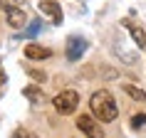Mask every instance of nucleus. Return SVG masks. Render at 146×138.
Segmentation results:
<instances>
[{
  "instance_id": "10",
  "label": "nucleus",
  "mask_w": 146,
  "mask_h": 138,
  "mask_svg": "<svg viewBox=\"0 0 146 138\" xmlns=\"http://www.w3.org/2000/svg\"><path fill=\"white\" fill-rule=\"evenodd\" d=\"M114 49H116V57L121 62H126V64H136L139 62V54H131L129 49H124V47H119V45H114Z\"/></svg>"
},
{
  "instance_id": "3",
  "label": "nucleus",
  "mask_w": 146,
  "mask_h": 138,
  "mask_svg": "<svg viewBox=\"0 0 146 138\" xmlns=\"http://www.w3.org/2000/svg\"><path fill=\"white\" fill-rule=\"evenodd\" d=\"M77 128L82 131L87 138H104V131H102V126H99V118H94V116H89V114H82L77 118Z\"/></svg>"
},
{
  "instance_id": "6",
  "label": "nucleus",
  "mask_w": 146,
  "mask_h": 138,
  "mask_svg": "<svg viewBox=\"0 0 146 138\" xmlns=\"http://www.w3.org/2000/svg\"><path fill=\"white\" fill-rule=\"evenodd\" d=\"M40 12H42L52 25H62V8L54 0H42V3H40Z\"/></svg>"
},
{
  "instance_id": "8",
  "label": "nucleus",
  "mask_w": 146,
  "mask_h": 138,
  "mask_svg": "<svg viewBox=\"0 0 146 138\" xmlns=\"http://www.w3.org/2000/svg\"><path fill=\"white\" fill-rule=\"evenodd\" d=\"M23 96L30 101L32 106H40V104H45V101H47L45 91H40V86H37V84H27V86L23 89Z\"/></svg>"
},
{
  "instance_id": "4",
  "label": "nucleus",
  "mask_w": 146,
  "mask_h": 138,
  "mask_svg": "<svg viewBox=\"0 0 146 138\" xmlns=\"http://www.w3.org/2000/svg\"><path fill=\"white\" fill-rule=\"evenodd\" d=\"M84 52H87V39L82 35H69L67 37V59L77 62Z\"/></svg>"
},
{
  "instance_id": "17",
  "label": "nucleus",
  "mask_w": 146,
  "mask_h": 138,
  "mask_svg": "<svg viewBox=\"0 0 146 138\" xmlns=\"http://www.w3.org/2000/svg\"><path fill=\"white\" fill-rule=\"evenodd\" d=\"M30 138H37V136H30Z\"/></svg>"
},
{
  "instance_id": "11",
  "label": "nucleus",
  "mask_w": 146,
  "mask_h": 138,
  "mask_svg": "<svg viewBox=\"0 0 146 138\" xmlns=\"http://www.w3.org/2000/svg\"><path fill=\"white\" fill-rule=\"evenodd\" d=\"M131 128L134 131H144L146 128V114L144 111H139V114L131 116Z\"/></svg>"
},
{
  "instance_id": "1",
  "label": "nucleus",
  "mask_w": 146,
  "mask_h": 138,
  "mask_svg": "<svg viewBox=\"0 0 146 138\" xmlns=\"http://www.w3.org/2000/svg\"><path fill=\"white\" fill-rule=\"evenodd\" d=\"M89 111H92L94 118H99L102 123H111L119 116V108H116V101L111 96V91H94L92 99H89Z\"/></svg>"
},
{
  "instance_id": "2",
  "label": "nucleus",
  "mask_w": 146,
  "mask_h": 138,
  "mask_svg": "<svg viewBox=\"0 0 146 138\" xmlns=\"http://www.w3.org/2000/svg\"><path fill=\"white\" fill-rule=\"evenodd\" d=\"M52 106L57 108V114H62V116L74 114L77 106H79V94L74 91V89H64V91H60L52 99Z\"/></svg>"
},
{
  "instance_id": "16",
  "label": "nucleus",
  "mask_w": 146,
  "mask_h": 138,
  "mask_svg": "<svg viewBox=\"0 0 146 138\" xmlns=\"http://www.w3.org/2000/svg\"><path fill=\"white\" fill-rule=\"evenodd\" d=\"M5 81H8V77H5L3 67H0V96H3V86H5Z\"/></svg>"
},
{
  "instance_id": "9",
  "label": "nucleus",
  "mask_w": 146,
  "mask_h": 138,
  "mask_svg": "<svg viewBox=\"0 0 146 138\" xmlns=\"http://www.w3.org/2000/svg\"><path fill=\"white\" fill-rule=\"evenodd\" d=\"M50 54H52V52H50L47 47H40V45H25V57H27V59L40 62V59H47Z\"/></svg>"
},
{
  "instance_id": "5",
  "label": "nucleus",
  "mask_w": 146,
  "mask_h": 138,
  "mask_svg": "<svg viewBox=\"0 0 146 138\" xmlns=\"http://www.w3.org/2000/svg\"><path fill=\"white\" fill-rule=\"evenodd\" d=\"M0 8L5 10V20H8L10 27H23L25 25V10L23 8H15V5H8V3H0Z\"/></svg>"
},
{
  "instance_id": "14",
  "label": "nucleus",
  "mask_w": 146,
  "mask_h": 138,
  "mask_svg": "<svg viewBox=\"0 0 146 138\" xmlns=\"http://www.w3.org/2000/svg\"><path fill=\"white\" fill-rule=\"evenodd\" d=\"M27 74H30V79H35V81H45L47 79V74L40 72V69H27Z\"/></svg>"
},
{
  "instance_id": "7",
  "label": "nucleus",
  "mask_w": 146,
  "mask_h": 138,
  "mask_svg": "<svg viewBox=\"0 0 146 138\" xmlns=\"http://www.w3.org/2000/svg\"><path fill=\"white\" fill-rule=\"evenodd\" d=\"M121 27H126V30L131 32V37H134V42H136V47H141V49H144V47H146V32L141 30V27H139V25L134 22L131 17L121 20Z\"/></svg>"
},
{
  "instance_id": "13",
  "label": "nucleus",
  "mask_w": 146,
  "mask_h": 138,
  "mask_svg": "<svg viewBox=\"0 0 146 138\" xmlns=\"http://www.w3.org/2000/svg\"><path fill=\"white\" fill-rule=\"evenodd\" d=\"M40 27H42V25H40V20H32V22L27 25L25 35H27V37H35V35H40Z\"/></svg>"
},
{
  "instance_id": "15",
  "label": "nucleus",
  "mask_w": 146,
  "mask_h": 138,
  "mask_svg": "<svg viewBox=\"0 0 146 138\" xmlns=\"http://www.w3.org/2000/svg\"><path fill=\"white\" fill-rule=\"evenodd\" d=\"M13 138H30V133H27L25 128H15L13 131Z\"/></svg>"
},
{
  "instance_id": "12",
  "label": "nucleus",
  "mask_w": 146,
  "mask_h": 138,
  "mask_svg": "<svg viewBox=\"0 0 146 138\" xmlns=\"http://www.w3.org/2000/svg\"><path fill=\"white\" fill-rule=\"evenodd\" d=\"M124 91L129 94V96H131L134 101H146V91H141L139 86H131V84H126V86H124Z\"/></svg>"
}]
</instances>
